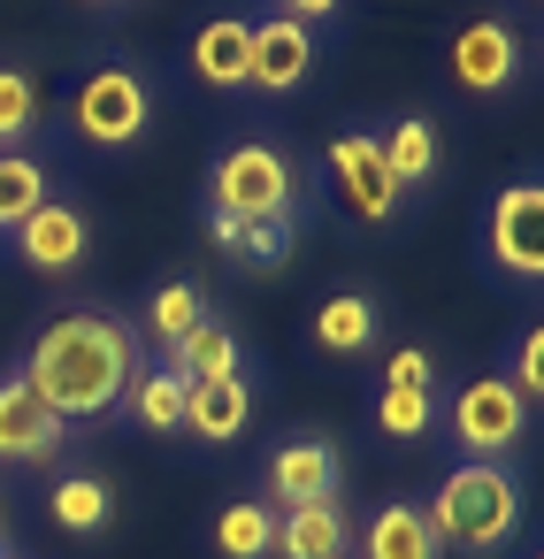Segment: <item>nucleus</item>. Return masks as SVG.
Instances as JSON below:
<instances>
[{"label": "nucleus", "instance_id": "nucleus-24", "mask_svg": "<svg viewBox=\"0 0 544 559\" xmlns=\"http://www.w3.org/2000/svg\"><path fill=\"white\" fill-rule=\"evenodd\" d=\"M55 200V185H47V169L32 162V154H0V230H16L32 207H47Z\"/></svg>", "mask_w": 544, "mask_h": 559}, {"label": "nucleus", "instance_id": "nucleus-22", "mask_svg": "<svg viewBox=\"0 0 544 559\" xmlns=\"http://www.w3.org/2000/svg\"><path fill=\"white\" fill-rule=\"evenodd\" d=\"M47 513H55V528H70V536H100L108 513H116V490H108V475H62L55 498H47Z\"/></svg>", "mask_w": 544, "mask_h": 559}, {"label": "nucleus", "instance_id": "nucleus-3", "mask_svg": "<svg viewBox=\"0 0 544 559\" xmlns=\"http://www.w3.org/2000/svg\"><path fill=\"white\" fill-rule=\"evenodd\" d=\"M292 200H299V169H292L269 139H238V146H223V162L208 169V207H215V215L276 223V215H292Z\"/></svg>", "mask_w": 544, "mask_h": 559}, {"label": "nucleus", "instance_id": "nucleus-28", "mask_svg": "<svg viewBox=\"0 0 544 559\" xmlns=\"http://www.w3.org/2000/svg\"><path fill=\"white\" fill-rule=\"evenodd\" d=\"M529 406L544 399V330H521V345H513V376H506Z\"/></svg>", "mask_w": 544, "mask_h": 559}, {"label": "nucleus", "instance_id": "nucleus-17", "mask_svg": "<svg viewBox=\"0 0 544 559\" xmlns=\"http://www.w3.org/2000/svg\"><path fill=\"white\" fill-rule=\"evenodd\" d=\"M169 376H185V383H215V376H246L238 368V330L230 322H200V330H185L177 345H169V360H162Z\"/></svg>", "mask_w": 544, "mask_h": 559}, {"label": "nucleus", "instance_id": "nucleus-7", "mask_svg": "<svg viewBox=\"0 0 544 559\" xmlns=\"http://www.w3.org/2000/svg\"><path fill=\"white\" fill-rule=\"evenodd\" d=\"M9 238H16V261H24L32 276H78L85 253H93V223H85V207H70V200L32 207Z\"/></svg>", "mask_w": 544, "mask_h": 559}, {"label": "nucleus", "instance_id": "nucleus-5", "mask_svg": "<svg viewBox=\"0 0 544 559\" xmlns=\"http://www.w3.org/2000/svg\"><path fill=\"white\" fill-rule=\"evenodd\" d=\"M445 437L468 452V460H506L521 437H529V399L506 383V376H475L452 391L445 406Z\"/></svg>", "mask_w": 544, "mask_h": 559}, {"label": "nucleus", "instance_id": "nucleus-10", "mask_svg": "<svg viewBox=\"0 0 544 559\" xmlns=\"http://www.w3.org/2000/svg\"><path fill=\"white\" fill-rule=\"evenodd\" d=\"M452 85L460 93H506L513 78H521V39H513V24H498V16H475V24H460L452 32Z\"/></svg>", "mask_w": 544, "mask_h": 559}, {"label": "nucleus", "instance_id": "nucleus-1", "mask_svg": "<svg viewBox=\"0 0 544 559\" xmlns=\"http://www.w3.org/2000/svg\"><path fill=\"white\" fill-rule=\"evenodd\" d=\"M16 376L78 429V421H100V414L123 406V391L139 376V337L116 314H93V307L85 314H55L32 337V353H24Z\"/></svg>", "mask_w": 544, "mask_h": 559}, {"label": "nucleus", "instance_id": "nucleus-19", "mask_svg": "<svg viewBox=\"0 0 544 559\" xmlns=\"http://www.w3.org/2000/svg\"><path fill=\"white\" fill-rule=\"evenodd\" d=\"M376 154H383V169H391L399 192H406V185H429V177H437V123H429V116H399V123L376 139Z\"/></svg>", "mask_w": 544, "mask_h": 559}, {"label": "nucleus", "instance_id": "nucleus-30", "mask_svg": "<svg viewBox=\"0 0 544 559\" xmlns=\"http://www.w3.org/2000/svg\"><path fill=\"white\" fill-rule=\"evenodd\" d=\"M338 9H345V0H276V16H299V24H322Z\"/></svg>", "mask_w": 544, "mask_h": 559}, {"label": "nucleus", "instance_id": "nucleus-15", "mask_svg": "<svg viewBox=\"0 0 544 559\" xmlns=\"http://www.w3.org/2000/svg\"><path fill=\"white\" fill-rule=\"evenodd\" d=\"M345 536H353V521H345V506L338 498H315V506H292V513H276V559H345Z\"/></svg>", "mask_w": 544, "mask_h": 559}, {"label": "nucleus", "instance_id": "nucleus-23", "mask_svg": "<svg viewBox=\"0 0 544 559\" xmlns=\"http://www.w3.org/2000/svg\"><path fill=\"white\" fill-rule=\"evenodd\" d=\"M200 322H208L200 284H185V276H177V284H154V299H146V330H154V345H162V353H169L185 330H200Z\"/></svg>", "mask_w": 544, "mask_h": 559}, {"label": "nucleus", "instance_id": "nucleus-26", "mask_svg": "<svg viewBox=\"0 0 544 559\" xmlns=\"http://www.w3.org/2000/svg\"><path fill=\"white\" fill-rule=\"evenodd\" d=\"M39 123V85L24 70H0V146H16Z\"/></svg>", "mask_w": 544, "mask_h": 559}, {"label": "nucleus", "instance_id": "nucleus-16", "mask_svg": "<svg viewBox=\"0 0 544 559\" xmlns=\"http://www.w3.org/2000/svg\"><path fill=\"white\" fill-rule=\"evenodd\" d=\"M360 559H445V544H437V528H429V513L414 498H391V506L368 513Z\"/></svg>", "mask_w": 544, "mask_h": 559}, {"label": "nucleus", "instance_id": "nucleus-9", "mask_svg": "<svg viewBox=\"0 0 544 559\" xmlns=\"http://www.w3.org/2000/svg\"><path fill=\"white\" fill-rule=\"evenodd\" d=\"M307 70H315V24H299V16H261L253 24V55H246V93H299L307 85Z\"/></svg>", "mask_w": 544, "mask_h": 559}, {"label": "nucleus", "instance_id": "nucleus-2", "mask_svg": "<svg viewBox=\"0 0 544 559\" xmlns=\"http://www.w3.org/2000/svg\"><path fill=\"white\" fill-rule=\"evenodd\" d=\"M422 513H429V528H437L445 551L490 559V551L513 544V528H521V483H513L506 460H460V467L437 483V498H429Z\"/></svg>", "mask_w": 544, "mask_h": 559}, {"label": "nucleus", "instance_id": "nucleus-12", "mask_svg": "<svg viewBox=\"0 0 544 559\" xmlns=\"http://www.w3.org/2000/svg\"><path fill=\"white\" fill-rule=\"evenodd\" d=\"M315 498H338V452L322 437H284L269 452V506L292 513V506H315Z\"/></svg>", "mask_w": 544, "mask_h": 559}, {"label": "nucleus", "instance_id": "nucleus-27", "mask_svg": "<svg viewBox=\"0 0 544 559\" xmlns=\"http://www.w3.org/2000/svg\"><path fill=\"white\" fill-rule=\"evenodd\" d=\"M238 253H246L253 269H276V261L292 253V215H276V223H246V238H238Z\"/></svg>", "mask_w": 544, "mask_h": 559}, {"label": "nucleus", "instance_id": "nucleus-8", "mask_svg": "<svg viewBox=\"0 0 544 559\" xmlns=\"http://www.w3.org/2000/svg\"><path fill=\"white\" fill-rule=\"evenodd\" d=\"M62 437H70V421H62L16 368L0 376V460H9V467H39V460L62 452Z\"/></svg>", "mask_w": 544, "mask_h": 559}, {"label": "nucleus", "instance_id": "nucleus-13", "mask_svg": "<svg viewBox=\"0 0 544 559\" xmlns=\"http://www.w3.org/2000/svg\"><path fill=\"white\" fill-rule=\"evenodd\" d=\"M246 55H253V24L246 16H208L192 32V47H185V62H192V78L208 93H246Z\"/></svg>", "mask_w": 544, "mask_h": 559}, {"label": "nucleus", "instance_id": "nucleus-20", "mask_svg": "<svg viewBox=\"0 0 544 559\" xmlns=\"http://www.w3.org/2000/svg\"><path fill=\"white\" fill-rule=\"evenodd\" d=\"M276 544V506L269 498H230L215 513V559H269Z\"/></svg>", "mask_w": 544, "mask_h": 559}, {"label": "nucleus", "instance_id": "nucleus-21", "mask_svg": "<svg viewBox=\"0 0 544 559\" xmlns=\"http://www.w3.org/2000/svg\"><path fill=\"white\" fill-rule=\"evenodd\" d=\"M123 406H131L139 429L177 437V429H185V376H169V368H139L131 391H123Z\"/></svg>", "mask_w": 544, "mask_h": 559}, {"label": "nucleus", "instance_id": "nucleus-32", "mask_svg": "<svg viewBox=\"0 0 544 559\" xmlns=\"http://www.w3.org/2000/svg\"><path fill=\"white\" fill-rule=\"evenodd\" d=\"M0 559H9V544H0Z\"/></svg>", "mask_w": 544, "mask_h": 559}, {"label": "nucleus", "instance_id": "nucleus-29", "mask_svg": "<svg viewBox=\"0 0 544 559\" xmlns=\"http://www.w3.org/2000/svg\"><path fill=\"white\" fill-rule=\"evenodd\" d=\"M429 383H437V360H429L422 345L391 353V368H383V391H429Z\"/></svg>", "mask_w": 544, "mask_h": 559}, {"label": "nucleus", "instance_id": "nucleus-14", "mask_svg": "<svg viewBox=\"0 0 544 559\" xmlns=\"http://www.w3.org/2000/svg\"><path fill=\"white\" fill-rule=\"evenodd\" d=\"M185 429L200 444H238L253 429V391L246 376H215V383H185Z\"/></svg>", "mask_w": 544, "mask_h": 559}, {"label": "nucleus", "instance_id": "nucleus-18", "mask_svg": "<svg viewBox=\"0 0 544 559\" xmlns=\"http://www.w3.org/2000/svg\"><path fill=\"white\" fill-rule=\"evenodd\" d=\"M376 299L368 292H338V299H322V314H315V345L330 353V360H353V353H368L376 345Z\"/></svg>", "mask_w": 544, "mask_h": 559}, {"label": "nucleus", "instance_id": "nucleus-25", "mask_svg": "<svg viewBox=\"0 0 544 559\" xmlns=\"http://www.w3.org/2000/svg\"><path fill=\"white\" fill-rule=\"evenodd\" d=\"M429 421H437L429 391H383V399H376V429H383L391 444H414V437H429Z\"/></svg>", "mask_w": 544, "mask_h": 559}, {"label": "nucleus", "instance_id": "nucleus-4", "mask_svg": "<svg viewBox=\"0 0 544 559\" xmlns=\"http://www.w3.org/2000/svg\"><path fill=\"white\" fill-rule=\"evenodd\" d=\"M70 131H78L85 146H100V154L139 146V139L154 131V85H146L139 70H123V62H100V70L78 85V100H70Z\"/></svg>", "mask_w": 544, "mask_h": 559}, {"label": "nucleus", "instance_id": "nucleus-31", "mask_svg": "<svg viewBox=\"0 0 544 559\" xmlns=\"http://www.w3.org/2000/svg\"><path fill=\"white\" fill-rule=\"evenodd\" d=\"M208 238H215L223 253H238V238H246V223H238V215H208Z\"/></svg>", "mask_w": 544, "mask_h": 559}, {"label": "nucleus", "instance_id": "nucleus-6", "mask_svg": "<svg viewBox=\"0 0 544 559\" xmlns=\"http://www.w3.org/2000/svg\"><path fill=\"white\" fill-rule=\"evenodd\" d=\"M490 269H506L513 284H536L544 276V185L536 177H513L498 200H490Z\"/></svg>", "mask_w": 544, "mask_h": 559}, {"label": "nucleus", "instance_id": "nucleus-11", "mask_svg": "<svg viewBox=\"0 0 544 559\" xmlns=\"http://www.w3.org/2000/svg\"><path fill=\"white\" fill-rule=\"evenodd\" d=\"M330 177H338V192H345V207L360 223H391L399 215V185H391V169H383L368 131H338L330 139Z\"/></svg>", "mask_w": 544, "mask_h": 559}]
</instances>
